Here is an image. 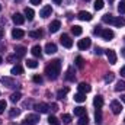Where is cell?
Wrapping results in <instances>:
<instances>
[{
	"label": "cell",
	"instance_id": "9a60e30c",
	"mask_svg": "<svg viewBox=\"0 0 125 125\" xmlns=\"http://www.w3.org/2000/svg\"><path fill=\"white\" fill-rule=\"evenodd\" d=\"M45 52L50 54V55H51V54H55V52H57V45H55L54 42H48V44L45 45Z\"/></svg>",
	"mask_w": 125,
	"mask_h": 125
},
{
	"label": "cell",
	"instance_id": "ab89813d",
	"mask_svg": "<svg viewBox=\"0 0 125 125\" xmlns=\"http://www.w3.org/2000/svg\"><path fill=\"white\" fill-rule=\"evenodd\" d=\"M112 80H114V73H108L105 76V83H111Z\"/></svg>",
	"mask_w": 125,
	"mask_h": 125
},
{
	"label": "cell",
	"instance_id": "836d02e7",
	"mask_svg": "<svg viewBox=\"0 0 125 125\" xmlns=\"http://www.w3.org/2000/svg\"><path fill=\"white\" fill-rule=\"evenodd\" d=\"M103 6H105V1H103V0H96V1H94V9H96V10H102Z\"/></svg>",
	"mask_w": 125,
	"mask_h": 125
},
{
	"label": "cell",
	"instance_id": "ee69618b",
	"mask_svg": "<svg viewBox=\"0 0 125 125\" xmlns=\"http://www.w3.org/2000/svg\"><path fill=\"white\" fill-rule=\"evenodd\" d=\"M93 33L94 35H100V33H102V28H100V26H94Z\"/></svg>",
	"mask_w": 125,
	"mask_h": 125
},
{
	"label": "cell",
	"instance_id": "4fadbf2b",
	"mask_svg": "<svg viewBox=\"0 0 125 125\" xmlns=\"http://www.w3.org/2000/svg\"><path fill=\"white\" fill-rule=\"evenodd\" d=\"M77 87H79V92H80V93H89V92L92 90L90 84H89V83H86V82H82Z\"/></svg>",
	"mask_w": 125,
	"mask_h": 125
},
{
	"label": "cell",
	"instance_id": "cb8c5ba5",
	"mask_svg": "<svg viewBox=\"0 0 125 125\" xmlns=\"http://www.w3.org/2000/svg\"><path fill=\"white\" fill-rule=\"evenodd\" d=\"M68 92H70V89H68V87H64V89H60V90L57 92V97H58L60 100H62V99L65 97V94L68 93Z\"/></svg>",
	"mask_w": 125,
	"mask_h": 125
},
{
	"label": "cell",
	"instance_id": "ffe728a7",
	"mask_svg": "<svg viewBox=\"0 0 125 125\" xmlns=\"http://www.w3.org/2000/svg\"><path fill=\"white\" fill-rule=\"evenodd\" d=\"M74 77H76L74 68H73V67H68V70H67V73H65V79H67L68 82H71V80H74Z\"/></svg>",
	"mask_w": 125,
	"mask_h": 125
},
{
	"label": "cell",
	"instance_id": "b9f144b4",
	"mask_svg": "<svg viewBox=\"0 0 125 125\" xmlns=\"http://www.w3.org/2000/svg\"><path fill=\"white\" fill-rule=\"evenodd\" d=\"M118 12L119 13H125V1H121L118 4Z\"/></svg>",
	"mask_w": 125,
	"mask_h": 125
},
{
	"label": "cell",
	"instance_id": "52a82bcc",
	"mask_svg": "<svg viewBox=\"0 0 125 125\" xmlns=\"http://www.w3.org/2000/svg\"><path fill=\"white\" fill-rule=\"evenodd\" d=\"M0 82H1V84H3V86H6V87H9V89L16 87L15 80H13V79H10V77H1V79H0Z\"/></svg>",
	"mask_w": 125,
	"mask_h": 125
},
{
	"label": "cell",
	"instance_id": "8992f818",
	"mask_svg": "<svg viewBox=\"0 0 125 125\" xmlns=\"http://www.w3.org/2000/svg\"><path fill=\"white\" fill-rule=\"evenodd\" d=\"M105 54H106V57H108L109 64H116L118 57H116V52H115L114 50H106V51H105Z\"/></svg>",
	"mask_w": 125,
	"mask_h": 125
},
{
	"label": "cell",
	"instance_id": "7dc6e473",
	"mask_svg": "<svg viewBox=\"0 0 125 125\" xmlns=\"http://www.w3.org/2000/svg\"><path fill=\"white\" fill-rule=\"evenodd\" d=\"M119 73H121V76H122V77H125V65H124V67H121Z\"/></svg>",
	"mask_w": 125,
	"mask_h": 125
},
{
	"label": "cell",
	"instance_id": "bcb514c9",
	"mask_svg": "<svg viewBox=\"0 0 125 125\" xmlns=\"http://www.w3.org/2000/svg\"><path fill=\"white\" fill-rule=\"evenodd\" d=\"M94 54H96V55H100V54H102V48L96 47V50H94Z\"/></svg>",
	"mask_w": 125,
	"mask_h": 125
},
{
	"label": "cell",
	"instance_id": "91938a15",
	"mask_svg": "<svg viewBox=\"0 0 125 125\" xmlns=\"http://www.w3.org/2000/svg\"><path fill=\"white\" fill-rule=\"evenodd\" d=\"M0 125H1V122H0Z\"/></svg>",
	"mask_w": 125,
	"mask_h": 125
},
{
	"label": "cell",
	"instance_id": "680465c9",
	"mask_svg": "<svg viewBox=\"0 0 125 125\" xmlns=\"http://www.w3.org/2000/svg\"><path fill=\"white\" fill-rule=\"evenodd\" d=\"M84 1H89V0H84Z\"/></svg>",
	"mask_w": 125,
	"mask_h": 125
},
{
	"label": "cell",
	"instance_id": "74e56055",
	"mask_svg": "<svg viewBox=\"0 0 125 125\" xmlns=\"http://www.w3.org/2000/svg\"><path fill=\"white\" fill-rule=\"evenodd\" d=\"M48 124L50 125H60V121H58L55 116H50V118H48Z\"/></svg>",
	"mask_w": 125,
	"mask_h": 125
},
{
	"label": "cell",
	"instance_id": "8fae6325",
	"mask_svg": "<svg viewBox=\"0 0 125 125\" xmlns=\"http://www.w3.org/2000/svg\"><path fill=\"white\" fill-rule=\"evenodd\" d=\"M60 28H61V22H60V21H52V22L50 23V26H48V29H50L51 33H55Z\"/></svg>",
	"mask_w": 125,
	"mask_h": 125
},
{
	"label": "cell",
	"instance_id": "7402d4cb",
	"mask_svg": "<svg viewBox=\"0 0 125 125\" xmlns=\"http://www.w3.org/2000/svg\"><path fill=\"white\" fill-rule=\"evenodd\" d=\"M74 115L76 116H83V115H86V108H83V106H77V108H74Z\"/></svg>",
	"mask_w": 125,
	"mask_h": 125
},
{
	"label": "cell",
	"instance_id": "7bdbcfd3",
	"mask_svg": "<svg viewBox=\"0 0 125 125\" xmlns=\"http://www.w3.org/2000/svg\"><path fill=\"white\" fill-rule=\"evenodd\" d=\"M6 106H7V103H6V100H0V114H3V112H4V109H6Z\"/></svg>",
	"mask_w": 125,
	"mask_h": 125
},
{
	"label": "cell",
	"instance_id": "5bb4252c",
	"mask_svg": "<svg viewBox=\"0 0 125 125\" xmlns=\"http://www.w3.org/2000/svg\"><path fill=\"white\" fill-rule=\"evenodd\" d=\"M77 18H79L80 21H86V22H89V21H92V18H93V16H92L89 12H84V10H82V12H79Z\"/></svg>",
	"mask_w": 125,
	"mask_h": 125
},
{
	"label": "cell",
	"instance_id": "f6af8a7d",
	"mask_svg": "<svg viewBox=\"0 0 125 125\" xmlns=\"http://www.w3.org/2000/svg\"><path fill=\"white\" fill-rule=\"evenodd\" d=\"M50 109H51V111H58V105H57V103H51V105H50Z\"/></svg>",
	"mask_w": 125,
	"mask_h": 125
},
{
	"label": "cell",
	"instance_id": "4dcf8cb0",
	"mask_svg": "<svg viewBox=\"0 0 125 125\" xmlns=\"http://www.w3.org/2000/svg\"><path fill=\"white\" fill-rule=\"evenodd\" d=\"M115 90H116V92H124V90H125V82H124V80H119V82L116 83Z\"/></svg>",
	"mask_w": 125,
	"mask_h": 125
},
{
	"label": "cell",
	"instance_id": "44dd1931",
	"mask_svg": "<svg viewBox=\"0 0 125 125\" xmlns=\"http://www.w3.org/2000/svg\"><path fill=\"white\" fill-rule=\"evenodd\" d=\"M93 105L96 106V109H100L103 106V97L102 96H96L93 99Z\"/></svg>",
	"mask_w": 125,
	"mask_h": 125
},
{
	"label": "cell",
	"instance_id": "1f68e13d",
	"mask_svg": "<svg viewBox=\"0 0 125 125\" xmlns=\"http://www.w3.org/2000/svg\"><path fill=\"white\" fill-rule=\"evenodd\" d=\"M19 115H21V109H18V108H13V109H10V111H9V116H10V118L19 116Z\"/></svg>",
	"mask_w": 125,
	"mask_h": 125
},
{
	"label": "cell",
	"instance_id": "681fc988",
	"mask_svg": "<svg viewBox=\"0 0 125 125\" xmlns=\"http://www.w3.org/2000/svg\"><path fill=\"white\" fill-rule=\"evenodd\" d=\"M61 1H62V0H54V3H55V4H60Z\"/></svg>",
	"mask_w": 125,
	"mask_h": 125
},
{
	"label": "cell",
	"instance_id": "d6a6232c",
	"mask_svg": "<svg viewBox=\"0 0 125 125\" xmlns=\"http://www.w3.org/2000/svg\"><path fill=\"white\" fill-rule=\"evenodd\" d=\"M22 97V94H21V92H16V93H12V96H10V102H13V103H16L19 99Z\"/></svg>",
	"mask_w": 125,
	"mask_h": 125
},
{
	"label": "cell",
	"instance_id": "f907efd6",
	"mask_svg": "<svg viewBox=\"0 0 125 125\" xmlns=\"http://www.w3.org/2000/svg\"><path fill=\"white\" fill-rule=\"evenodd\" d=\"M121 100H122V102L125 103V94H122V96H121Z\"/></svg>",
	"mask_w": 125,
	"mask_h": 125
},
{
	"label": "cell",
	"instance_id": "d590c367",
	"mask_svg": "<svg viewBox=\"0 0 125 125\" xmlns=\"http://www.w3.org/2000/svg\"><path fill=\"white\" fill-rule=\"evenodd\" d=\"M79 125H89V118H87V115L80 116V119H79Z\"/></svg>",
	"mask_w": 125,
	"mask_h": 125
},
{
	"label": "cell",
	"instance_id": "c3c4849f",
	"mask_svg": "<svg viewBox=\"0 0 125 125\" xmlns=\"http://www.w3.org/2000/svg\"><path fill=\"white\" fill-rule=\"evenodd\" d=\"M41 1H42V0H31V3H32V4H39Z\"/></svg>",
	"mask_w": 125,
	"mask_h": 125
},
{
	"label": "cell",
	"instance_id": "2e32d148",
	"mask_svg": "<svg viewBox=\"0 0 125 125\" xmlns=\"http://www.w3.org/2000/svg\"><path fill=\"white\" fill-rule=\"evenodd\" d=\"M12 19H13V22H15L16 25H22V23L25 22V16H23V15H21V13H15Z\"/></svg>",
	"mask_w": 125,
	"mask_h": 125
},
{
	"label": "cell",
	"instance_id": "9f6ffc18",
	"mask_svg": "<svg viewBox=\"0 0 125 125\" xmlns=\"http://www.w3.org/2000/svg\"><path fill=\"white\" fill-rule=\"evenodd\" d=\"M0 10H1V4H0Z\"/></svg>",
	"mask_w": 125,
	"mask_h": 125
},
{
	"label": "cell",
	"instance_id": "94428289",
	"mask_svg": "<svg viewBox=\"0 0 125 125\" xmlns=\"http://www.w3.org/2000/svg\"><path fill=\"white\" fill-rule=\"evenodd\" d=\"M124 39H125V38H124Z\"/></svg>",
	"mask_w": 125,
	"mask_h": 125
},
{
	"label": "cell",
	"instance_id": "d6986e66",
	"mask_svg": "<svg viewBox=\"0 0 125 125\" xmlns=\"http://www.w3.org/2000/svg\"><path fill=\"white\" fill-rule=\"evenodd\" d=\"M12 74H15V76L23 74V67H22V65H19V64L13 65V67H12Z\"/></svg>",
	"mask_w": 125,
	"mask_h": 125
},
{
	"label": "cell",
	"instance_id": "ba28073f",
	"mask_svg": "<svg viewBox=\"0 0 125 125\" xmlns=\"http://www.w3.org/2000/svg\"><path fill=\"white\" fill-rule=\"evenodd\" d=\"M111 109H112V112H114L115 115L121 114V111H122L121 102H119V100H112V102H111Z\"/></svg>",
	"mask_w": 125,
	"mask_h": 125
},
{
	"label": "cell",
	"instance_id": "484cf974",
	"mask_svg": "<svg viewBox=\"0 0 125 125\" xmlns=\"http://www.w3.org/2000/svg\"><path fill=\"white\" fill-rule=\"evenodd\" d=\"M42 35H44V32L41 31V29H36V31H31L29 32V36H31V38H35V39L42 38Z\"/></svg>",
	"mask_w": 125,
	"mask_h": 125
},
{
	"label": "cell",
	"instance_id": "f35d334b",
	"mask_svg": "<svg viewBox=\"0 0 125 125\" xmlns=\"http://www.w3.org/2000/svg\"><path fill=\"white\" fill-rule=\"evenodd\" d=\"M61 121L64 122V124H70V122H71V116L67 115V114H64V115L61 116Z\"/></svg>",
	"mask_w": 125,
	"mask_h": 125
},
{
	"label": "cell",
	"instance_id": "277c9868",
	"mask_svg": "<svg viewBox=\"0 0 125 125\" xmlns=\"http://www.w3.org/2000/svg\"><path fill=\"white\" fill-rule=\"evenodd\" d=\"M33 109H35L36 112H39V114H47V112L50 111V105H47V103H44V102H39V103H36V105L33 106Z\"/></svg>",
	"mask_w": 125,
	"mask_h": 125
},
{
	"label": "cell",
	"instance_id": "5b68a950",
	"mask_svg": "<svg viewBox=\"0 0 125 125\" xmlns=\"http://www.w3.org/2000/svg\"><path fill=\"white\" fill-rule=\"evenodd\" d=\"M90 45H92V39H90V38H84V39H80V41H79V44H77L79 50H82V51L87 50Z\"/></svg>",
	"mask_w": 125,
	"mask_h": 125
},
{
	"label": "cell",
	"instance_id": "e575fe53",
	"mask_svg": "<svg viewBox=\"0 0 125 125\" xmlns=\"http://www.w3.org/2000/svg\"><path fill=\"white\" fill-rule=\"evenodd\" d=\"M94 119H96V124H100L102 122V112H100V109H97L94 112Z\"/></svg>",
	"mask_w": 125,
	"mask_h": 125
},
{
	"label": "cell",
	"instance_id": "11a10c76",
	"mask_svg": "<svg viewBox=\"0 0 125 125\" xmlns=\"http://www.w3.org/2000/svg\"><path fill=\"white\" fill-rule=\"evenodd\" d=\"M10 125H18V124H10Z\"/></svg>",
	"mask_w": 125,
	"mask_h": 125
},
{
	"label": "cell",
	"instance_id": "6f0895ef",
	"mask_svg": "<svg viewBox=\"0 0 125 125\" xmlns=\"http://www.w3.org/2000/svg\"><path fill=\"white\" fill-rule=\"evenodd\" d=\"M109 1H114V0H109Z\"/></svg>",
	"mask_w": 125,
	"mask_h": 125
},
{
	"label": "cell",
	"instance_id": "f1b7e54d",
	"mask_svg": "<svg viewBox=\"0 0 125 125\" xmlns=\"http://www.w3.org/2000/svg\"><path fill=\"white\" fill-rule=\"evenodd\" d=\"M112 25H115V26H119V28H121V26H124V25H125V19H124V18H121V16H118V18H115V19H114V23H112Z\"/></svg>",
	"mask_w": 125,
	"mask_h": 125
},
{
	"label": "cell",
	"instance_id": "816d5d0a",
	"mask_svg": "<svg viewBox=\"0 0 125 125\" xmlns=\"http://www.w3.org/2000/svg\"><path fill=\"white\" fill-rule=\"evenodd\" d=\"M1 38H3V31L0 29V39H1Z\"/></svg>",
	"mask_w": 125,
	"mask_h": 125
},
{
	"label": "cell",
	"instance_id": "9c48e42d",
	"mask_svg": "<svg viewBox=\"0 0 125 125\" xmlns=\"http://www.w3.org/2000/svg\"><path fill=\"white\" fill-rule=\"evenodd\" d=\"M51 13H52V7H51L50 4H47V6H44V7L41 9V12H39V16L45 19V18L51 16Z\"/></svg>",
	"mask_w": 125,
	"mask_h": 125
},
{
	"label": "cell",
	"instance_id": "3957f363",
	"mask_svg": "<svg viewBox=\"0 0 125 125\" xmlns=\"http://www.w3.org/2000/svg\"><path fill=\"white\" fill-rule=\"evenodd\" d=\"M60 42H61L62 47H65V48H71V47H73V39H71L67 33H62V35H61Z\"/></svg>",
	"mask_w": 125,
	"mask_h": 125
},
{
	"label": "cell",
	"instance_id": "f546056e",
	"mask_svg": "<svg viewBox=\"0 0 125 125\" xmlns=\"http://www.w3.org/2000/svg\"><path fill=\"white\" fill-rule=\"evenodd\" d=\"M114 19H115V16H112L111 13H108V15H105V16L102 18V21H103L105 23H114Z\"/></svg>",
	"mask_w": 125,
	"mask_h": 125
},
{
	"label": "cell",
	"instance_id": "83f0119b",
	"mask_svg": "<svg viewBox=\"0 0 125 125\" xmlns=\"http://www.w3.org/2000/svg\"><path fill=\"white\" fill-rule=\"evenodd\" d=\"M71 33H73V35H76V36L82 35V33H83L82 26H79V25H74V26H71Z\"/></svg>",
	"mask_w": 125,
	"mask_h": 125
},
{
	"label": "cell",
	"instance_id": "7c38bea8",
	"mask_svg": "<svg viewBox=\"0 0 125 125\" xmlns=\"http://www.w3.org/2000/svg\"><path fill=\"white\" fill-rule=\"evenodd\" d=\"M25 54H26V48H25V47L19 45V47L15 48V55H16V58H23Z\"/></svg>",
	"mask_w": 125,
	"mask_h": 125
},
{
	"label": "cell",
	"instance_id": "603a6c76",
	"mask_svg": "<svg viewBox=\"0 0 125 125\" xmlns=\"http://www.w3.org/2000/svg\"><path fill=\"white\" fill-rule=\"evenodd\" d=\"M33 16H35V12L32 10L31 7H25V19L32 21V19H33Z\"/></svg>",
	"mask_w": 125,
	"mask_h": 125
},
{
	"label": "cell",
	"instance_id": "7a4b0ae2",
	"mask_svg": "<svg viewBox=\"0 0 125 125\" xmlns=\"http://www.w3.org/2000/svg\"><path fill=\"white\" fill-rule=\"evenodd\" d=\"M38 122H39V116H38L36 114H31V115H28V116L23 119L22 125H36Z\"/></svg>",
	"mask_w": 125,
	"mask_h": 125
},
{
	"label": "cell",
	"instance_id": "60d3db41",
	"mask_svg": "<svg viewBox=\"0 0 125 125\" xmlns=\"http://www.w3.org/2000/svg\"><path fill=\"white\" fill-rule=\"evenodd\" d=\"M32 80H33V83H36V84H41V83L44 82V80H42V77H41V76H38V74H35Z\"/></svg>",
	"mask_w": 125,
	"mask_h": 125
},
{
	"label": "cell",
	"instance_id": "4316f807",
	"mask_svg": "<svg viewBox=\"0 0 125 125\" xmlns=\"http://www.w3.org/2000/svg\"><path fill=\"white\" fill-rule=\"evenodd\" d=\"M74 100H76V102H79V103H83V102L86 100V93H80V92H79V93H76V94H74Z\"/></svg>",
	"mask_w": 125,
	"mask_h": 125
},
{
	"label": "cell",
	"instance_id": "d4e9b609",
	"mask_svg": "<svg viewBox=\"0 0 125 125\" xmlns=\"http://www.w3.org/2000/svg\"><path fill=\"white\" fill-rule=\"evenodd\" d=\"M76 67L79 68V70H83L84 68V60H83V57H76Z\"/></svg>",
	"mask_w": 125,
	"mask_h": 125
},
{
	"label": "cell",
	"instance_id": "f5cc1de1",
	"mask_svg": "<svg viewBox=\"0 0 125 125\" xmlns=\"http://www.w3.org/2000/svg\"><path fill=\"white\" fill-rule=\"evenodd\" d=\"M122 55L125 57V50H122Z\"/></svg>",
	"mask_w": 125,
	"mask_h": 125
},
{
	"label": "cell",
	"instance_id": "30bf717a",
	"mask_svg": "<svg viewBox=\"0 0 125 125\" xmlns=\"http://www.w3.org/2000/svg\"><path fill=\"white\" fill-rule=\"evenodd\" d=\"M100 36H102L105 41H111V39H114L115 33H114V31H112V29H102Z\"/></svg>",
	"mask_w": 125,
	"mask_h": 125
},
{
	"label": "cell",
	"instance_id": "8d00e7d4",
	"mask_svg": "<svg viewBox=\"0 0 125 125\" xmlns=\"http://www.w3.org/2000/svg\"><path fill=\"white\" fill-rule=\"evenodd\" d=\"M26 65H28L29 68H36V67H38V61H36V60H28V61H26Z\"/></svg>",
	"mask_w": 125,
	"mask_h": 125
},
{
	"label": "cell",
	"instance_id": "db71d44e",
	"mask_svg": "<svg viewBox=\"0 0 125 125\" xmlns=\"http://www.w3.org/2000/svg\"><path fill=\"white\" fill-rule=\"evenodd\" d=\"M1 62H3V60H1V57H0V64H1Z\"/></svg>",
	"mask_w": 125,
	"mask_h": 125
},
{
	"label": "cell",
	"instance_id": "e0dca14e",
	"mask_svg": "<svg viewBox=\"0 0 125 125\" xmlns=\"http://www.w3.org/2000/svg\"><path fill=\"white\" fill-rule=\"evenodd\" d=\"M31 52H32L33 57H41V55H42V48H41L39 45H33L32 50H31Z\"/></svg>",
	"mask_w": 125,
	"mask_h": 125
},
{
	"label": "cell",
	"instance_id": "ac0fdd59",
	"mask_svg": "<svg viewBox=\"0 0 125 125\" xmlns=\"http://www.w3.org/2000/svg\"><path fill=\"white\" fill-rule=\"evenodd\" d=\"M12 36H13V39H21V38L25 36V32L22 29H13L12 31Z\"/></svg>",
	"mask_w": 125,
	"mask_h": 125
},
{
	"label": "cell",
	"instance_id": "6da1fadb",
	"mask_svg": "<svg viewBox=\"0 0 125 125\" xmlns=\"http://www.w3.org/2000/svg\"><path fill=\"white\" fill-rule=\"evenodd\" d=\"M60 73H61V61H60V60H54V61H51L47 67H45V74H47L48 79H51V80L58 79Z\"/></svg>",
	"mask_w": 125,
	"mask_h": 125
}]
</instances>
